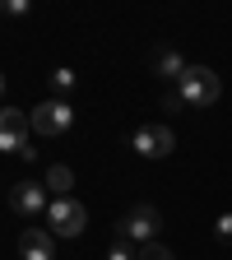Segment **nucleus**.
<instances>
[{
  "instance_id": "obj_1",
  "label": "nucleus",
  "mask_w": 232,
  "mask_h": 260,
  "mask_svg": "<svg viewBox=\"0 0 232 260\" xmlns=\"http://www.w3.org/2000/svg\"><path fill=\"white\" fill-rule=\"evenodd\" d=\"M177 93L186 98V107H214L223 98V79L209 65H186V75L177 79Z\"/></svg>"
},
{
  "instance_id": "obj_2",
  "label": "nucleus",
  "mask_w": 232,
  "mask_h": 260,
  "mask_svg": "<svg viewBox=\"0 0 232 260\" xmlns=\"http://www.w3.org/2000/svg\"><path fill=\"white\" fill-rule=\"evenodd\" d=\"M84 228H88V209L75 195H60V200L47 205V233L51 237H79Z\"/></svg>"
},
{
  "instance_id": "obj_3",
  "label": "nucleus",
  "mask_w": 232,
  "mask_h": 260,
  "mask_svg": "<svg viewBox=\"0 0 232 260\" xmlns=\"http://www.w3.org/2000/svg\"><path fill=\"white\" fill-rule=\"evenodd\" d=\"M32 125H28V112L19 107H0V153H19V158H38V149L28 144Z\"/></svg>"
},
{
  "instance_id": "obj_4",
  "label": "nucleus",
  "mask_w": 232,
  "mask_h": 260,
  "mask_svg": "<svg viewBox=\"0 0 232 260\" xmlns=\"http://www.w3.org/2000/svg\"><path fill=\"white\" fill-rule=\"evenodd\" d=\"M28 125H32V135L56 140V135H65V130L75 125V107L60 103V98H47V103H38V107L28 112Z\"/></svg>"
},
{
  "instance_id": "obj_5",
  "label": "nucleus",
  "mask_w": 232,
  "mask_h": 260,
  "mask_svg": "<svg viewBox=\"0 0 232 260\" xmlns=\"http://www.w3.org/2000/svg\"><path fill=\"white\" fill-rule=\"evenodd\" d=\"M158 228H162V214L153 209V205H135L121 223H116V237L121 242H158Z\"/></svg>"
},
{
  "instance_id": "obj_6",
  "label": "nucleus",
  "mask_w": 232,
  "mask_h": 260,
  "mask_svg": "<svg viewBox=\"0 0 232 260\" xmlns=\"http://www.w3.org/2000/svg\"><path fill=\"white\" fill-rule=\"evenodd\" d=\"M130 149H135L140 158H168L177 149V135H172V125L149 121V125H140L135 135H130Z\"/></svg>"
},
{
  "instance_id": "obj_7",
  "label": "nucleus",
  "mask_w": 232,
  "mask_h": 260,
  "mask_svg": "<svg viewBox=\"0 0 232 260\" xmlns=\"http://www.w3.org/2000/svg\"><path fill=\"white\" fill-rule=\"evenodd\" d=\"M47 181H19L14 190H10V209L14 214H23V218H42L47 214Z\"/></svg>"
},
{
  "instance_id": "obj_8",
  "label": "nucleus",
  "mask_w": 232,
  "mask_h": 260,
  "mask_svg": "<svg viewBox=\"0 0 232 260\" xmlns=\"http://www.w3.org/2000/svg\"><path fill=\"white\" fill-rule=\"evenodd\" d=\"M19 260H56V242L47 228H23L19 233Z\"/></svg>"
},
{
  "instance_id": "obj_9",
  "label": "nucleus",
  "mask_w": 232,
  "mask_h": 260,
  "mask_svg": "<svg viewBox=\"0 0 232 260\" xmlns=\"http://www.w3.org/2000/svg\"><path fill=\"white\" fill-rule=\"evenodd\" d=\"M70 186H75V172L65 168V162H51V168H47V190L60 200V195H70Z\"/></svg>"
},
{
  "instance_id": "obj_10",
  "label": "nucleus",
  "mask_w": 232,
  "mask_h": 260,
  "mask_svg": "<svg viewBox=\"0 0 232 260\" xmlns=\"http://www.w3.org/2000/svg\"><path fill=\"white\" fill-rule=\"evenodd\" d=\"M153 70H158L162 79H172V84H177V79L186 75V60H181L177 51H158V60H153Z\"/></svg>"
},
{
  "instance_id": "obj_11",
  "label": "nucleus",
  "mask_w": 232,
  "mask_h": 260,
  "mask_svg": "<svg viewBox=\"0 0 232 260\" xmlns=\"http://www.w3.org/2000/svg\"><path fill=\"white\" fill-rule=\"evenodd\" d=\"M47 79H51V93L60 98V103H65V93H75V84H79V75H75V70H65V65H60V70H51Z\"/></svg>"
},
{
  "instance_id": "obj_12",
  "label": "nucleus",
  "mask_w": 232,
  "mask_h": 260,
  "mask_svg": "<svg viewBox=\"0 0 232 260\" xmlns=\"http://www.w3.org/2000/svg\"><path fill=\"white\" fill-rule=\"evenodd\" d=\"M135 260H172V251H168V246H162V242H144Z\"/></svg>"
},
{
  "instance_id": "obj_13",
  "label": "nucleus",
  "mask_w": 232,
  "mask_h": 260,
  "mask_svg": "<svg viewBox=\"0 0 232 260\" xmlns=\"http://www.w3.org/2000/svg\"><path fill=\"white\" fill-rule=\"evenodd\" d=\"M135 255H140V251H135V242H121V237H116V242H112V251H107V260H135Z\"/></svg>"
},
{
  "instance_id": "obj_14",
  "label": "nucleus",
  "mask_w": 232,
  "mask_h": 260,
  "mask_svg": "<svg viewBox=\"0 0 232 260\" xmlns=\"http://www.w3.org/2000/svg\"><path fill=\"white\" fill-rule=\"evenodd\" d=\"M214 237H218L223 246H232V214H218V218H214Z\"/></svg>"
},
{
  "instance_id": "obj_15",
  "label": "nucleus",
  "mask_w": 232,
  "mask_h": 260,
  "mask_svg": "<svg viewBox=\"0 0 232 260\" xmlns=\"http://www.w3.org/2000/svg\"><path fill=\"white\" fill-rule=\"evenodd\" d=\"M181 107H186V98H181V93H177V84H172L168 93H162V112H181Z\"/></svg>"
},
{
  "instance_id": "obj_16",
  "label": "nucleus",
  "mask_w": 232,
  "mask_h": 260,
  "mask_svg": "<svg viewBox=\"0 0 232 260\" xmlns=\"http://www.w3.org/2000/svg\"><path fill=\"white\" fill-rule=\"evenodd\" d=\"M0 10H5L10 19H19V14H28V0H5V5H0Z\"/></svg>"
},
{
  "instance_id": "obj_17",
  "label": "nucleus",
  "mask_w": 232,
  "mask_h": 260,
  "mask_svg": "<svg viewBox=\"0 0 232 260\" xmlns=\"http://www.w3.org/2000/svg\"><path fill=\"white\" fill-rule=\"evenodd\" d=\"M0 98H5V75H0Z\"/></svg>"
}]
</instances>
